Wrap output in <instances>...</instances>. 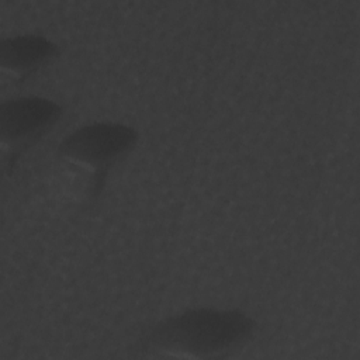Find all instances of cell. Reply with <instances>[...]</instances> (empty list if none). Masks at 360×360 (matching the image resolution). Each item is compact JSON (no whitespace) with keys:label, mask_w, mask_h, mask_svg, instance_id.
I'll return each mask as SVG.
<instances>
[{"label":"cell","mask_w":360,"mask_h":360,"mask_svg":"<svg viewBox=\"0 0 360 360\" xmlns=\"http://www.w3.org/2000/svg\"><path fill=\"white\" fill-rule=\"evenodd\" d=\"M138 132L121 122H93L66 135L56 148V165L79 194L96 201L111 169L136 145Z\"/></svg>","instance_id":"cell-2"},{"label":"cell","mask_w":360,"mask_h":360,"mask_svg":"<svg viewBox=\"0 0 360 360\" xmlns=\"http://www.w3.org/2000/svg\"><path fill=\"white\" fill-rule=\"evenodd\" d=\"M58 55L55 42L39 34H21L0 41V70L13 84L22 83Z\"/></svg>","instance_id":"cell-4"},{"label":"cell","mask_w":360,"mask_h":360,"mask_svg":"<svg viewBox=\"0 0 360 360\" xmlns=\"http://www.w3.org/2000/svg\"><path fill=\"white\" fill-rule=\"evenodd\" d=\"M255 328V321L238 309L194 308L150 326L139 347L159 357H229L248 345Z\"/></svg>","instance_id":"cell-1"},{"label":"cell","mask_w":360,"mask_h":360,"mask_svg":"<svg viewBox=\"0 0 360 360\" xmlns=\"http://www.w3.org/2000/svg\"><path fill=\"white\" fill-rule=\"evenodd\" d=\"M63 108L39 96H22L0 105V143L4 170L13 173L20 158L48 135L60 121Z\"/></svg>","instance_id":"cell-3"}]
</instances>
